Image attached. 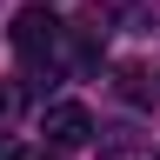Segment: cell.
I'll return each mask as SVG.
<instances>
[{
  "label": "cell",
  "mask_w": 160,
  "mask_h": 160,
  "mask_svg": "<svg viewBox=\"0 0 160 160\" xmlns=\"http://www.w3.org/2000/svg\"><path fill=\"white\" fill-rule=\"evenodd\" d=\"M60 33H67V27L53 20V7H27V13L13 20V47L27 53V60H40V53H53V47H60Z\"/></svg>",
  "instance_id": "7a4b0ae2"
},
{
  "label": "cell",
  "mask_w": 160,
  "mask_h": 160,
  "mask_svg": "<svg viewBox=\"0 0 160 160\" xmlns=\"http://www.w3.org/2000/svg\"><path fill=\"white\" fill-rule=\"evenodd\" d=\"M113 87H120V100H133V107H153V100H160V80H153L147 67H120Z\"/></svg>",
  "instance_id": "3957f363"
},
{
  "label": "cell",
  "mask_w": 160,
  "mask_h": 160,
  "mask_svg": "<svg viewBox=\"0 0 160 160\" xmlns=\"http://www.w3.org/2000/svg\"><path fill=\"white\" fill-rule=\"evenodd\" d=\"M0 160H33V153H20V147H13V133H0Z\"/></svg>",
  "instance_id": "277c9868"
},
{
  "label": "cell",
  "mask_w": 160,
  "mask_h": 160,
  "mask_svg": "<svg viewBox=\"0 0 160 160\" xmlns=\"http://www.w3.org/2000/svg\"><path fill=\"white\" fill-rule=\"evenodd\" d=\"M40 133H47L53 147H87L93 140V113L80 107V100H53V107H40Z\"/></svg>",
  "instance_id": "6da1fadb"
}]
</instances>
